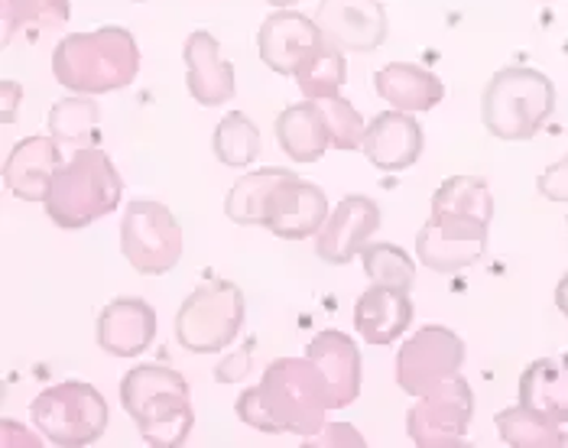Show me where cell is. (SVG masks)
I'll list each match as a JSON object with an SVG mask.
<instances>
[{
  "mask_svg": "<svg viewBox=\"0 0 568 448\" xmlns=\"http://www.w3.org/2000/svg\"><path fill=\"white\" fill-rule=\"evenodd\" d=\"M556 306L568 318V273L559 279V286H556Z\"/></svg>",
  "mask_w": 568,
  "mask_h": 448,
  "instance_id": "38",
  "label": "cell"
},
{
  "mask_svg": "<svg viewBox=\"0 0 568 448\" xmlns=\"http://www.w3.org/2000/svg\"><path fill=\"white\" fill-rule=\"evenodd\" d=\"M520 406L552 419L568 422V367L556 358L532 360L520 374Z\"/></svg>",
  "mask_w": 568,
  "mask_h": 448,
  "instance_id": "24",
  "label": "cell"
},
{
  "mask_svg": "<svg viewBox=\"0 0 568 448\" xmlns=\"http://www.w3.org/2000/svg\"><path fill=\"white\" fill-rule=\"evenodd\" d=\"M30 416L52 446L82 448L98 442L108 429V400L85 380H65L43 390Z\"/></svg>",
  "mask_w": 568,
  "mask_h": 448,
  "instance_id": "7",
  "label": "cell"
},
{
  "mask_svg": "<svg viewBox=\"0 0 568 448\" xmlns=\"http://www.w3.org/2000/svg\"><path fill=\"white\" fill-rule=\"evenodd\" d=\"M490 218H494V195L481 176H448L433 195L429 222H436L452 234L487 241Z\"/></svg>",
  "mask_w": 568,
  "mask_h": 448,
  "instance_id": "14",
  "label": "cell"
},
{
  "mask_svg": "<svg viewBox=\"0 0 568 448\" xmlns=\"http://www.w3.org/2000/svg\"><path fill=\"white\" fill-rule=\"evenodd\" d=\"M0 432H3V439H0V446L10 448V446H27V448H37L40 446V439L33 436V432H27V429H20L13 419H3V426H0Z\"/></svg>",
  "mask_w": 568,
  "mask_h": 448,
  "instance_id": "37",
  "label": "cell"
},
{
  "mask_svg": "<svg viewBox=\"0 0 568 448\" xmlns=\"http://www.w3.org/2000/svg\"><path fill=\"white\" fill-rule=\"evenodd\" d=\"M556 111V85L549 75L507 65L481 94V121L497 140H532Z\"/></svg>",
  "mask_w": 568,
  "mask_h": 448,
  "instance_id": "4",
  "label": "cell"
},
{
  "mask_svg": "<svg viewBox=\"0 0 568 448\" xmlns=\"http://www.w3.org/2000/svg\"><path fill=\"white\" fill-rule=\"evenodd\" d=\"M364 436L348 422H325L318 432L303 439V448H364Z\"/></svg>",
  "mask_w": 568,
  "mask_h": 448,
  "instance_id": "35",
  "label": "cell"
},
{
  "mask_svg": "<svg viewBox=\"0 0 568 448\" xmlns=\"http://www.w3.org/2000/svg\"><path fill=\"white\" fill-rule=\"evenodd\" d=\"M315 23L328 43L345 52H374L390 33L381 0H318Z\"/></svg>",
  "mask_w": 568,
  "mask_h": 448,
  "instance_id": "12",
  "label": "cell"
},
{
  "mask_svg": "<svg viewBox=\"0 0 568 448\" xmlns=\"http://www.w3.org/2000/svg\"><path fill=\"white\" fill-rule=\"evenodd\" d=\"M322 30L315 20H308L300 10H276L263 20L257 30V52L263 65L273 69L276 75H293L308 59V52L322 43Z\"/></svg>",
  "mask_w": 568,
  "mask_h": 448,
  "instance_id": "15",
  "label": "cell"
},
{
  "mask_svg": "<svg viewBox=\"0 0 568 448\" xmlns=\"http://www.w3.org/2000/svg\"><path fill=\"white\" fill-rule=\"evenodd\" d=\"M374 89L387 104H394L396 111H406V114L433 111L445 98V85H442L436 72H429L423 65H413V62L384 65L374 75Z\"/></svg>",
  "mask_w": 568,
  "mask_h": 448,
  "instance_id": "22",
  "label": "cell"
},
{
  "mask_svg": "<svg viewBox=\"0 0 568 448\" xmlns=\"http://www.w3.org/2000/svg\"><path fill=\"white\" fill-rule=\"evenodd\" d=\"M322 114H325V124H328V136H332V146L335 150H357L361 140H364V118L361 111L351 104L348 98L335 94V98H325L318 101Z\"/></svg>",
  "mask_w": 568,
  "mask_h": 448,
  "instance_id": "33",
  "label": "cell"
},
{
  "mask_svg": "<svg viewBox=\"0 0 568 448\" xmlns=\"http://www.w3.org/2000/svg\"><path fill=\"white\" fill-rule=\"evenodd\" d=\"M361 264L371 283H384V286H396V289H413L416 283V264L413 257L387 241H377V244H367L361 251Z\"/></svg>",
  "mask_w": 568,
  "mask_h": 448,
  "instance_id": "32",
  "label": "cell"
},
{
  "mask_svg": "<svg viewBox=\"0 0 568 448\" xmlns=\"http://www.w3.org/2000/svg\"><path fill=\"white\" fill-rule=\"evenodd\" d=\"M484 251H487V241L452 234L436 222H426L416 234V257L436 273H458V269L475 267L484 257Z\"/></svg>",
  "mask_w": 568,
  "mask_h": 448,
  "instance_id": "25",
  "label": "cell"
},
{
  "mask_svg": "<svg viewBox=\"0 0 568 448\" xmlns=\"http://www.w3.org/2000/svg\"><path fill=\"white\" fill-rule=\"evenodd\" d=\"M59 166H62V146L55 136H27L10 150V156L3 163V182L23 202H45Z\"/></svg>",
  "mask_w": 568,
  "mask_h": 448,
  "instance_id": "20",
  "label": "cell"
},
{
  "mask_svg": "<svg viewBox=\"0 0 568 448\" xmlns=\"http://www.w3.org/2000/svg\"><path fill=\"white\" fill-rule=\"evenodd\" d=\"M306 358L312 360V367L318 370L322 384H325V400L328 409H345L357 400L361 394V352L354 345V338H348L345 332H318L306 348Z\"/></svg>",
  "mask_w": 568,
  "mask_h": 448,
  "instance_id": "16",
  "label": "cell"
},
{
  "mask_svg": "<svg viewBox=\"0 0 568 448\" xmlns=\"http://www.w3.org/2000/svg\"><path fill=\"white\" fill-rule=\"evenodd\" d=\"M348 82V62H345V49L322 40L308 52V59L296 72V85L306 94V101H325L342 94Z\"/></svg>",
  "mask_w": 568,
  "mask_h": 448,
  "instance_id": "27",
  "label": "cell"
},
{
  "mask_svg": "<svg viewBox=\"0 0 568 448\" xmlns=\"http://www.w3.org/2000/svg\"><path fill=\"white\" fill-rule=\"evenodd\" d=\"M413 296L406 289L374 283L354 303V328L367 345H390L413 322Z\"/></svg>",
  "mask_w": 568,
  "mask_h": 448,
  "instance_id": "21",
  "label": "cell"
},
{
  "mask_svg": "<svg viewBox=\"0 0 568 448\" xmlns=\"http://www.w3.org/2000/svg\"><path fill=\"white\" fill-rule=\"evenodd\" d=\"M377 227H381L377 202L367 198V195H345L332 208V215H328V222L322 224V231L315 234V251H318V257L325 264L342 267V264H351L371 244Z\"/></svg>",
  "mask_w": 568,
  "mask_h": 448,
  "instance_id": "13",
  "label": "cell"
},
{
  "mask_svg": "<svg viewBox=\"0 0 568 448\" xmlns=\"http://www.w3.org/2000/svg\"><path fill=\"white\" fill-rule=\"evenodd\" d=\"M124 180L111 156L101 146L75 150L72 160H65L49 185L45 195V215L65 231L88 227L98 218L111 215L121 205Z\"/></svg>",
  "mask_w": 568,
  "mask_h": 448,
  "instance_id": "3",
  "label": "cell"
},
{
  "mask_svg": "<svg viewBox=\"0 0 568 448\" xmlns=\"http://www.w3.org/2000/svg\"><path fill=\"white\" fill-rule=\"evenodd\" d=\"M276 140L280 150L296 160V163H318L325 156V150L332 146L325 114L318 108V101H303V104H290L280 118H276Z\"/></svg>",
  "mask_w": 568,
  "mask_h": 448,
  "instance_id": "23",
  "label": "cell"
},
{
  "mask_svg": "<svg viewBox=\"0 0 568 448\" xmlns=\"http://www.w3.org/2000/svg\"><path fill=\"white\" fill-rule=\"evenodd\" d=\"M475 416V394L465 377H452L426 390L406 413V432L419 448L465 446Z\"/></svg>",
  "mask_w": 568,
  "mask_h": 448,
  "instance_id": "9",
  "label": "cell"
},
{
  "mask_svg": "<svg viewBox=\"0 0 568 448\" xmlns=\"http://www.w3.org/2000/svg\"><path fill=\"white\" fill-rule=\"evenodd\" d=\"M215 156L221 166H251L261 156V131L257 124L244 114V111H231L221 118V124L215 128Z\"/></svg>",
  "mask_w": 568,
  "mask_h": 448,
  "instance_id": "31",
  "label": "cell"
},
{
  "mask_svg": "<svg viewBox=\"0 0 568 448\" xmlns=\"http://www.w3.org/2000/svg\"><path fill=\"white\" fill-rule=\"evenodd\" d=\"M257 390L283 432L306 439L325 426V413H328L325 384L308 358L270 360Z\"/></svg>",
  "mask_w": 568,
  "mask_h": 448,
  "instance_id": "5",
  "label": "cell"
},
{
  "mask_svg": "<svg viewBox=\"0 0 568 448\" xmlns=\"http://www.w3.org/2000/svg\"><path fill=\"white\" fill-rule=\"evenodd\" d=\"M121 404L150 448H182L195 426L185 377L163 364L128 370L121 380Z\"/></svg>",
  "mask_w": 568,
  "mask_h": 448,
  "instance_id": "2",
  "label": "cell"
},
{
  "mask_svg": "<svg viewBox=\"0 0 568 448\" xmlns=\"http://www.w3.org/2000/svg\"><path fill=\"white\" fill-rule=\"evenodd\" d=\"M328 215H332L328 195L315 182L300 180L296 173H286L273 185V192L266 198L263 227L283 241H306L322 231Z\"/></svg>",
  "mask_w": 568,
  "mask_h": 448,
  "instance_id": "11",
  "label": "cell"
},
{
  "mask_svg": "<svg viewBox=\"0 0 568 448\" xmlns=\"http://www.w3.org/2000/svg\"><path fill=\"white\" fill-rule=\"evenodd\" d=\"M462 364L465 342L445 325H423L396 355V384L409 397H423L426 390L458 377Z\"/></svg>",
  "mask_w": 568,
  "mask_h": 448,
  "instance_id": "10",
  "label": "cell"
},
{
  "mask_svg": "<svg viewBox=\"0 0 568 448\" xmlns=\"http://www.w3.org/2000/svg\"><path fill=\"white\" fill-rule=\"evenodd\" d=\"M423 128L413 114L406 111H384L377 114L361 140V150L364 156L384 170V173H399V170H409L419 156H423Z\"/></svg>",
  "mask_w": 568,
  "mask_h": 448,
  "instance_id": "17",
  "label": "cell"
},
{
  "mask_svg": "<svg viewBox=\"0 0 568 448\" xmlns=\"http://www.w3.org/2000/svg\"><path fill=\"white\" fill-rule=\"evenodd\" d=\"M497 432L510 448H559L568 446V436L559 422L526 409V406H507L497 413Z\"/></svg>",
  "mask_w": 568,
  "mask_h": 448,
  "instance_id": "28",
  "label": "cell"
},
{
  "mask_svg": "<svg viewBox=\"0 0 568 448\" xmlns=\"http://www.w3.org/2000/svg\"><path fill=\"white\" fill-rule=\"evenodd\" d=\"M536 189L549 202H568V156L556 160L549 170H542L536 180Z\"/></svg>",
  "mask_w": 568,
  "mask_h": 448,
  "instance_id": "36",
  "label": "cell"
},
{
  "mask_svg": "<svg viewBox=\"0 0 568 448\" xmlns=\"http://www.w3.org/2000/svg\"><path fill=\"white\" fill-rule=\"evenodd\" d=\"M3 17V40L10 43L17 33H43L59 30L69 23V0H3L0 3Z\"/></svg>",
  "mask_w": 568,
  "mask_h": 448,
  "instance_id": "30",
  "label": "cell"
},
{
  "mask_svg": "<svg viewBox=\"0 0 568 448\" xmlns=\"http://www.w3.org/2000/svg\"><path fill=\"white\" fill-rule=\"evenodd\" d=\"M244 325V293L231 279L195 286L175 313V338L192 355H215L234 345Z\"/></svg>",
  "mask_w": 568,
  "mask_h": 448,
  "instance_id": "6",
  "label": "cell"
},
{
  "mask_svg": "<svg viewBox=\"0 0 568 448\" xmlns=\"http://www.w3.org/2000/svg\"><path fill=\"white\" fill-rule=\"evenodd\" d=\"M121 251L136 273H170L182 257V227L163 202L136 198L121 218Z\"/></svg>",
  "mask_w": 568,
  "mask_h": 448,
  "instance_id": "8",
  "label": "cell"
},
{
  "mask_svg": "<svg viewBox=\"0 0 568 448\" xmlns=\"http://www.w3.org/2000/svg\"><path fill=\"white\" fill-rule=\"evenodd\" d=\"M237 416H241V422L244 426H251V429H257V432H266V436H283V429H280V422L270 416V409L263 404L261 390L257 387H251V390H244L241 397H237Z\"/></svg>",
  "mask_w": 568,
  "mask_h": 448,
  "instance_id": "34",
  "label": "cell"
},
{
  "mask_svg": "<svg viewBox=\"0 0 568 448\" xmlns=\"http://www.w3.org/2000/svg\"><path fill=\"white\" fill-rule=\"evenodd\" d=\"M101 131V108L91 94H72L52 104L49 111V134L59 140V146L85 150L98 143Z\"/></svg>",
  "mask_w": 568,
  "mask_h": 448,
  "instance_id": "26",
  "label": "cell"
},
{
  "mask_svg": "<svg viewBox=\"0 0 568 448\" xmlns=\"http://www.w3.org/2000/svg\"><path fill=\"white\" fill-rule=\"evenodd\" d=\"M270 7H276V10H290L293 3H300V0H266Z\"/></svg>",
  "mask_w": 568,
  "mask_h": 448,
  "instance_id": "39",
  "label": "cell"
},
{
  "mask_svg": "<svg viewBox=\"0 0 568 448\" xmlns=\"http://www.w3.org/2000/svg\"><path fill=\"white\" fill-rule=\"evenodd\" d=\"M98 345L111 358H140L156 338V313L146 299L121 296L98 315Z\"/></svg>",
  "mask_w": 568,
  "mask_h": 448,
  "instance_id": "18",
  "label": "cell"
},
{
  "mask_svg": "<svg viewBox=\"0 0 568 448\" xmlns=\"http://www.w3.org/2000/svg\"><path fill=\"white\" fill-rule=\"evenodd\" d=\"M283 176H286V170H280V166H263L257 173L241 176L224 195V215L234 224H263L266 198Z\"/></svg>",
  "mask_w": 568,
  "mask_h": 448,
  "instance_id": "29",
  "label": "cell"
},
{
  "mask_svg": "<svg viewBox=\"0 0 568 448\" xmlns=\"http://www.w3.org/2000/svg\"><path fill=\"white\" fill-rule=\"evenodd\" d=\"M140 72V49L131 30L101 27L72 33L52 52V75L72 94H108L128 89Z\"/></svg>",
  "mask_w": 568,
  "mask_h": 448,
  "instance_id": "1",
  "label": "cell"
},
{
  "mask_svg": "<svg viewBox=\"0 0 568 448\" xmlns=\"http://www.w3.org/2000/svg\"><path fill=\"white\" fill-rule=\"evenodd\" d=\"M182 59H185V85L199 104L219 108L234 98V91H237L234 65L221 55L219 40L209 30H195L185 40Z\"/></svg>",
  "mask_w": 568,
  "mask_h": 448,
  "instance_id": "19",
  "label": "cell"
}]
</instances>
